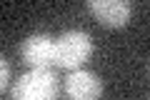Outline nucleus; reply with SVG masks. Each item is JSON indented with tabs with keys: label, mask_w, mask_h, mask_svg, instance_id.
Wrapping results in <instances>:
<instances>
[{
	"label": "nucleus",
	"mask_w": 150,
	"mask_h": 100,
	"mask_svg": "<svg viewBox=\"0 0 150 100\" xmlns=\"http://www.w3.org/2000/svg\"><path fill=\"white\" fill-rule=\"evenodd\" d=\"M93 55V38L85 30H65L55 38V65L63 70H78L90 60Z\"/></svg>",
	"instance_id": "obj_1"
},
{
	"label": "nucleus",
	"mask_w": 150,
	"mask_h": 100,
	"mask_svg": "<svg viewBox=\"0 0 150 100\" xmlns=\"http://www.w3.org/2000/svg\"><path fill=\"white\" fill-rule=\"evenodd\" d=\"M60 80L53 70H30L10 88V100H58Z\"/></svg>",
	"instance_id": "obj_2"
},
{
	"label": "nucleus",
	"mask_w": 150,
	"mask_h": 100,
	"mask_svg": "<svg viewBox=\"0 0 150 100\" xmlns=\"http://www.w3.org/2000/svg\"><path fill=\"white\" fill-rule=\"evenodd\" d=\"M20 58L30 70H53L55 65V38L48 33H33L20 43Z\"/></svg>",
	"instance_id": "obj_3"
},
{
	"label": "nucleus",
	"mask_w": 150,
	"mask_h": 100,
	"mask_svg": "<svg viewBox=\"0 0 150 100\" xmlns=\"http://www.w3.org/2000/svg\"><path fill=\"white\" fill-rule=\"evenodd\" d=\"M63 90L70 100H100L103 95V80L93 70H70L63 83Z\"/></svg>",
	"instance_id": "obj_4"
},
{
	"label": "nucleus",
	"mask_w": 150,
	"mask_h": 100,
	"mask_svg": "<svg viewBox=\"0 0 150 100\" xmlns=\"http://www.w3.org/2000/svg\"><path fill=\"white\" fill-rule=\"evenodd\" d=\"M88 10L108 28H125L133 15V5L128 0H90Z\"/></svg>",
	"instance_id": "obj_5"
},
{
	"label": "nucleus",
	"mask_w": 150,
	"mask_h": 100,
	"mask_svg": "<svg viewBox=\"0 0 150 100\" xmlns=\"http://www.w3.org/2000/svg\"><path fill=\"white\" fill-rule=\"evenodd\" d=\"M8 80H10V65H8V60L0 55V93L8 88Z\"/></svg>",
	"instance_id": "obj_6"
}]
</instances>
